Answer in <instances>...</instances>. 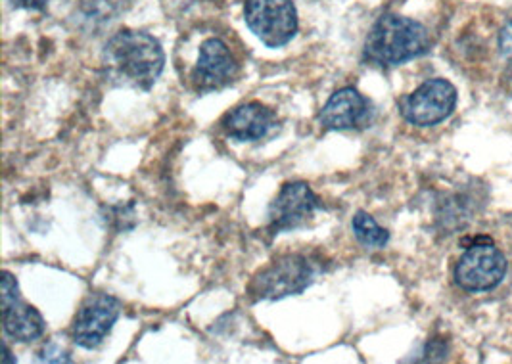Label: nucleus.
Here are the masks:
<instances>
[{
  "instance_id": "nucleus-16",
  "label": "nucleus",
  "mask_w": 512,
  "mask_h": 364,
  "mask_svg": "<svg viewBox=\"0 0 512 364\" xmlns=\"http://www.w3.org/2000/svg\"><path fill=\"white\" fill-rule=\"evenodd\" d=\"M14 8H25V10H43L48 0H10Z\"/></svg>"
},
{
  "instance_id": "nucleus-8",
  "label": "nucleus",
  "mask_w": 512,
  "mask_h": 364,
  "mask_svg": "<svg viewBox=\"0 0 512 364\" xmlns=\"http://www.w3.org/2000/svg\"><path fill=\"white\" fill-rule=\"evenodd\" d=\"M319 198L305 182L284 184L269 207V228L273 234L303 227L319 209Z\"/></svg>"
},
{
  "instance_id": "nucleus-11",
  "label": "nucleus",
  "mask_w": 512,
  "mask_h": 364,
  "mask_svg": "<svg viewBox=\"0 0 512 364\" xmlns=\"http://www.w3.org/2000/svg\"><path fill=\"white\" fill-rule=\"evenodd\" d=\"M277 127L279 121L275 112L259 102L242 104L223 119L225 133L240 142H256L269 137Z\"/></svg>"
},
{
  "instance_id": "nucleus-10",
  "label": "nucleus",
  "mask_w": 512,
  "mask_h": 364,
  "mask_svg": "<svg viewBox=\"0 0 512 364\" xmlns=\"http://www.w3.org/2000/svg\"><path fill=\"white\" fill-rule=\"evenodd\" d=\"M236 69V62L227 45L219 39H208L200 48L192 77L202 91H213L229 85L236 75Z\"/></svg>"
},
{
  "instance_id": "nucleus-7",
  "label": "nucleus",
  "mask_w": 512,
  "mask_h": 364,
  "mask_svg": "<svg viewBox=\"0 0 512 364\" xmlns=\"http://www.w3.org/2000/svg\"><path fill=\"white\" fill-rule=\"evenodd\" d=\"M121 305L114 297L106 294H94L77 311L71 336L77 345L85 349H94L106 340L119 319Z\"/></svg>"
},
{
  "instance_id": "nucleus-2",
  "label": "nucleus",
  "mask_w": 512,
  "mask_h": 364,
  "mask_svg": "<svg viewBox=\"0 0 512 364\" xmlns=\"http://www.w3.org/2000/svg\"><path fill=\"white\" fill-rule=\"evenodd\" d=\"M428 46L430 37L422 23L397 14H386L374 23L367 37L365 58L376 66L390 68L419 58Z\"/></svg>"
},
{
  "instance_id": "nucleus-12",
  "label": "nucleus",
  "mask_w": 512,
  "mask_h": 364,
  "mask_svg": "<svg viewBox=\"0 0 512 364\" xmlns=\"http://www.w3.org/2000/svg\"><path fill=\"white\" fill-rule=\"evenodd\" d=\"M2 324L6 336L14 342H35L45 334L43 315L20 297L10 303H2Z\"/></svg>"
},
{
  "instance_id": "nucleus-6",
  "label": "nucleus",
  "mask_w": 512,
  "mask_h": 364,
  "mask_svg": "<svg viewBox=\"0 0 512 364\" xmlns=\"http://www.w3.org/2000/svg\"><path fill=\"white\" fill-rule=\"evenodd\" d=\"M457 89L447 79H430L401 102V115L417 127H434L453 114Z\"/></svg>"
},
{
  "instance_id": "nucleus-13",
  "label": "nucleus",
  "mask_w": 512,
  "mask_h": 364,
  "mask_svg": "<svg viewBox=\"0 0 512 364\" xmlns=\"http://www.w3.org/2000/svg\"><path fill=\"white\" fill-rule=\"evenodd\" d=\"M351 227H353V232H355V238H357L363 246H367V248L380 250V248H384V246L388 244V240H390L388 230L380 227V225L374 221L373 217H371L369 213H365V211L355 213V217H353V221H351Z\"/></svg>"
},
{
  "instance_id": "nucleus-3",
  "label": "nucleus",
  "mask_w": 512,
  "mask_h": 364,
  "mask_svg": "<svg viewBox=\"0 0 512 364\" xmlns=\"http://www.w3.org/2000/svg\"><path fill=\"white\" fill-rule=\"evenodd\" d=\"M507 274V257L491 238H476L455 265V282L461 290L480 294L493 290Z\"/></svg>"
},
{
  "instance_id": "nucleus-5",
  "label": "nucleus",
  "mask_w": 512,
  "mask_h": 364,
  "mask_svg": "<svg viewBox=\"0 0 512 364\" xmlns=\"http://www.w3.org/2000/svg\"><path fill=\"white\" fill-rule=\"evenodd\" d=\"M315 278V269L307 257L292 253L279 257L256 274L250 294L256 299H282L298 296Z\"/></svg>"
},
{
  "instance_id": "nucleus-1",
  "label": "nucleus",
  "mask_w": 512,
  "mask_h": 364,
  "mask_svg": "<svg viewBox=\"0 0 512 364\" xmlns=\"http://www.w3.org/2000/svg\"><path fill=\"white\" fill-rule=\"evenodd\" d=\"M165 54L152 35L142 31H119L104 48V66L108 75L123 85L150 89L162 75Z\"/></svg>"
},
{
  "instance_id": "nucleus-4",
  "label": "nucleus",
  "mask_w": 512,
  "mask_h": 364,
  "mask_svg": "<svg viewBox=\"0 0 512 364\" xmlns=\"http://www.w3.org/2000/svg\"><path fill=\"white\" fill-rule=\"evenodd\" d=\"M244 18L250 31L269 48L288 45L298 33V12L292 0H246Z\"/></svg>"
},
{
  "instance_id": "nucleus-15",
  "label": "nucleus",
  "mask_w": 512,
  "mask_h": 364,
  "mask_svg": "<svg viewBox=\"0 0 512 364\" xmlns=\"http://www.w3.org/2000/svg\"><path fill=\"white\" fill-rule=\"evenodd\" d=\"M497 43H499V52L503 54V58L512 62V20L505 23L503 29L499 31Z\"/></svg>"
},
{
  "instance_id": "nucleus-9",
  "label": "nucleus",
  "mask_w": 512,
  "mask_h": 364,
  "mask_svg": "<svg viewBox=\"0 0 512 364\" xmlns=\"http://www.w3.org/2000/svg\"><path fill=\"white\" fill-rule=\"evenodd\" d=\"M371 102L353 87L334 92L319 115L321 125L330 131H353L371 123Z\"/></svg>"
},
{
  "instance_id": "nucleus-14",
  "label": "nucleus",
  "mask_w": 512,
  "mask_h": 364,
  "mask_svg": "<svg viewBox=\"0 0 512 364\" xmlns=\"http://www.w3.org/2000/svg\"><path fill=\"white\" fill-rule=\"evenodd\" d=\"M20 297V290H18V282L12 274L8 271L2 273V303H10L14 299Z\"/></svg>"
}]
</instances>
